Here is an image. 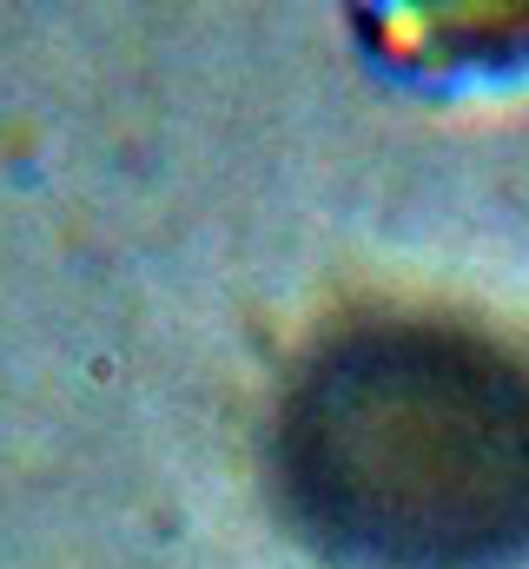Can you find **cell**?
Wrapping results in <instances>:
<instances>
[{
	"label": "cell",
	"mask_w": 529,
	"mask_h": 569,
	"mask_svg": "<svg viewBox=\"0 0 529 569\" xmlns=\"http://www.w3.org/2000/svg\"><path fill=\"white\" fill-rule=\"evenodd\" d=\"M298 523L365 569L529 557V365L457 325H358L278 418Z\"/></svg>",
	"instance_id": "6da1fadb"
}]
</instances>
